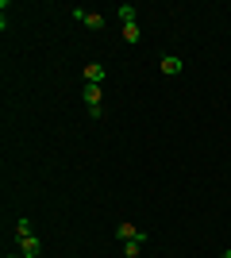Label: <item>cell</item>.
<instances>
[{
  "label": "cell",
  "mask_w": 231,
  "mask_h": 258,
  "mask_svg": "<svg viewBox=\"0 0 231 258\" xmlns=\"http://www.w3.org/2000/svg\"><path fill=\"white\" fill-rule=\"evenodd\" d=\"M73 20H81L89 31H104V16L100 12H85V8H73Z\"/></svg>",
  "instance_id": "cell-1"
},
{
  "label": "cell",
  "mask_w": 231,
  "mask_h": 258,
  "mask_svg": "<svg viewBox=\"0 0 231 258\" xmlns=\"http://www.w3.org/2000/svg\"><path fill=\"white\" fill-rule=\"evenodd\" d=\"M39 250H43L39 235H20V258H39Z\"/></svg>",
  "instance_id": "cell-2"
},
{
  "label": "cell",
  "mask_w": 231,
  "mask_h": 258,
  "mask_svg": "<svg viewBox=\"0 0 231 258\" xmlns=\"http://www.w3.org/2000/svg\"><path fill=\"white\" fill-rule=\"evenodd\" d=\"M81 77H85V85H100V81H104V66H100V62H89L85 70H81Z\"/></svg>",
  "instance_id": "cell-3"
},
{
  "label": "cell",
  "mask_w": 231,
  "mask_h": 258,
  "mask_svg": "<svg viewBox=\"0 0 231 258\" xmlns=\"http://www.w3.org/2000/svg\"><path fill=\"white\" fill-rule=\"evenodd\" d=\"M181 66H185V62H181L177 54H166V58H162V74L166 77H177V74H181Z\"/></svg>",
  "instance_id": "cell-4"
},
{
  "label": "cell",
  "mask_w": 231,
  "mask_h": 258,
  "mask_svg": "<svg viewBox=\"0 0 231 258\" xmlns=\"http://www.w3.org/2000/svg\"><path fill=\"white\" fill-rule=\"evenodd\" d=\"M85 104H89V108H104V97H100V85H85Z\"/></svg>",
  "instance_id": "cell-5"
},
{
  "label": "cell",
  "mask_w": 231,
  "mask_h": 258,
  "mask_svg": "<svg viewBox=\"0 0 231 258\" xmlns=\"http://www.w3.org/2000/svg\"><path fill=\"white\" fill-rule=\"evenodd\" d=\"M139 231H143V227H131V224H120V227H116V235H120L123 243H127V239H139Z\"/></svg>",
  "instance_id": "cell-6"
},
{
  "label": "cell",
  "mask_w": 231,
  "mask_h": 258,
  "mask_svg": "<svg viewBox=\"0 0 231 258\" xmlns=\"http://www.w3.org/2000/svg\"><path fill=\"white\" fill-rule=\"evenodd\" d=\"M116 16H120L123 23H135V16H139V12H135L131 4H120V8H116Z\"/></svg>",
  "instance_id": "cell-7"
},
{
  "label": "cell",
  "mask_w": 231,
  "mask_h": 258,
  "mask_svg": "<svg viewBox=\"0 0 231 258\" xmlns=\"http://www.w3.org/2000/svg\"><path fill=\"white\" fill-rule=\"evenodd\" d=\"M123 43H139V23H123Z\"/></svg>",
  "instance_id": "cell-8"
},
{
  "label": "cell",
  "mask_w": 231,
  "mask_h": 258,
  "mask_svg": "<svg viewBox=\"0 0 231 258\" xmlns=\"http://www.w3.org/2000/svg\"><path fill=\"white\" fill-rule=\"evenodd\" d=\"M20 235H35V231H31V220H20V224H16V239H20Z\"/></svg>",
  "instance_id": "cell-9"
},
{
  "label": "cell",
  "mask_w": 231,
  "mask_h": 258,
  "mask_svg": "<svg viewBox=\"0 0 231 258\" xmlns=\"http://www.w3.org/2000/svg\"><path fill=\"white\" fill-rule=\"evenodd\" d=\"M223 258H231V247H227V250H223Z\"/></svg>",
  "instance_id": "cell-10"
},
{
  "label": "cell",
  "mask_w": 231,
  "mask_h": 258,
  "mask_svg": "<svg viewBox=\"0 0 231 258\" xmlns=\"http://www.w3.org/2000/svg\"><path fill=\"white\" fill-rule=\"evenodd\" d=\"M8 258H16V254H8Z\"/></svg>",
  "instance_id": "cell-11"
},
{
  "label": "cell",
  "mask_w": 231,
  "mask_h": 258,
  "mask_svg": "<svg viewBox=\"0 0 231 258\" xmlns=\"http://www.w3.org/2000/svg\"><path fill=\"white\" fill-rule=\"evenodd\" d=\"M227 247H231V243H227Z\"/></svg>",
  "instance_id": "cell-12"
}]
</instances>
